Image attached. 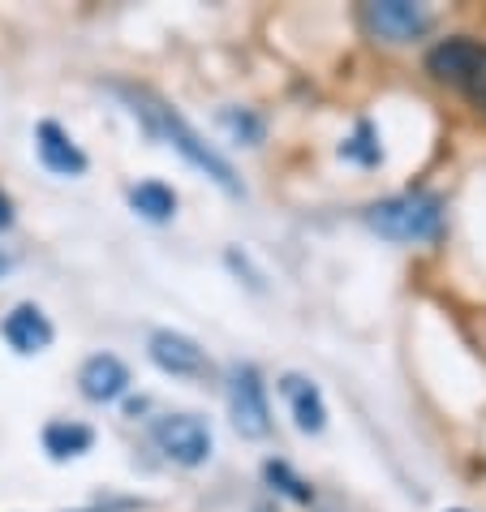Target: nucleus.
<instances>
[{
  "label": "nucleus",
  "instance_id": "1a4fd4ad",
  "mask_svg": "<svg viewBox=\"0 0 486 512\" xmlns=\"http://www.w3.org/2000/svg\"><path fill=\"white\" fill-rule=\"evenodd\" d=\"M280 396H284V409H289V418L293 426L302 435H323L327 431V401H323V392H319V383H314L310 375H280Z\"/></svg>",
  "mask_w": 486,
  "mask_h": 512
},
{
  "label": "nucleus",
  "instance_id": "7ed1b4c3",
  "mask_svg": "<svg viewBox=\"0 0 486 512\" xmlns=\"http://www.w3.org/2000/svg\"><path fill=\"white\" fill-rule=\"evenodd\" d=\"M151 444L164 452V461H173L181 469H198L216 452V435H211L207 418L177 409V414H160L151 422Z\"/></svg>",
  "mask_w": 486,
  "mask_h": 512
},
{
  "label": "nucleus",
  "instance_id": "20e7f679",
  "mask_svg": "<svg viewBox=\"0 0 486 512\" xmlns=\"http://www.w3.org/2000/svg\"><path fill=\"white\" fill-rule=\"evenodd\" d=\"M224 401H228L233 431L241 439H267L271 435V401H267V383L259 375V366L237 362L233 371H228Z\"/></svg>",
  "mask_w": 486,
  "mask_h": 512
},
{
  "label": "nucleus",
  "instance_id": "a211bd4d",
  "mask_svg": "<svg viewBox=\"0 0 486 512\" xmlns=\"http://www.w3.org/2000/svg\"><path fill=\"white\" fill-rule=\"evenodd\" d=\"M13 220H18V207H13V198L0 190V233H9V229H13Z\"/></svg>",
  "mask_w": 486,
  "mask_h": 512
},
{
  "label": "nucleus",
  "instance_id": "f257e3e1",
  "mask_svg": "<svg viewBox=\"0 0 486 512\" xmlns=\"http://www.w3.org/2000/svg\"><path fill=\"white\" fill-rule=\"evenodd\" d=\"M112 95H121V99H125L130 117H134L155 142L173 147L185 164H194L198 173H207L224 194H233V198L246 194V186H241L237 173H233V164H228L224 155L211 147V142H203V134H198L194 125L185 121L173 104H168V99H160V95L147 91V87H130V82H112Z\"/></svg>",
  "mask_w": 486,
  "mask_h": 512
},
{
  "label": "nucleus",
  "instance_id": "aec40b11",
  "mask_svg": "<svg viewBox=\"0 0 486 512\" xmlns=\"http://www.w3.org/2000/svg\"><path fill=\"white\" fill-rule=\"evenodd\" d=\"M254 512H276V508H271L267 500H259V504H254Z\"/></svg>",
  "mask_w": 486,
  "mask_h": 512
},
{
  "label": "nucleus",
  "instance_id": "ddd939ff",
  "mask_svg": "<svg viewBox=\"0 0 486 512\" xmlns=\"http://www.w3.org/2000/svg\"><path fill=\"white\" fill-rule=\"evenodd\" d=\"M125 203L147 224H168L177 216V190L164 186V181H138V186L125 190Z\"/></svg>",
  "mask_w": 486,
  "mask_h": 512
},
{
  "label": "nucleus",
  "instance_id": "f8f14e48",
  "mask_svg": "<svg viewBox=\"0 0 486 512\" xmlns=\"http://www.w3.org/2000/svg\"><path fill=\"white\" fill-rule=\"evenodd\" d=\"M39 439H44V452L52 461H78L95 448V431L87 422H74V418H52Z\"/></svg>",
  "mask_w": 486,
  "mask_h": 512
},
{
  "label": "nucleus",
  "instance_id": "6ab92c4d",
  "mask_svg": "<svg viewBox=\"0 0 486 512\" xmlns=\"http://www.w3.org/2000/svg\"><path fill=\"white\" fill-rule=\"evenodd\" d=\"M13 263H18L13 254H0V276H9V272H13Z\"/></svg>",
  "mask_w": 486,
  "mask_h": 512
},
{
  "label": "nucleus",
  "instance_id": "f03ea898",
  "mask_svg": "<svg viewBox=\"0 0 486 512\" xmlns=\"http://www.w3.org/2000/svg\"><path fill=\"white\" fill-rule=\"evenodd\" d=\"M366 224L383 241H396V246H431L448 229V207H443V198L435 190H405V194L379 198L366 211Z\"/></svg>",
  "mask_w": 486,
  "mask_h": 512
},
{
  "label": "nucleus",
  "instance_id": "39448f33",
  "mask_svg": "<svg viewBox=\"0 0 486 512\" xmlns=\"http://www.w3.org/2000/svg\"><path fill=\"white\" fill-rule=\"evenodd\" d=\"M357 18H362V31L370 39H379V44H418V39L435 26V13L418 5V0H366L362 9H357Z\"/></svg>",
  "mask_w": 486,
  "mask_h": 512
},
{
  "label": "nucleus",
  "instance_id": "412c9836",
  "mask_svg": "<svg viewBox=\"0 0 486 512\" xmlns=\"http://www.w3.org/2000/svg\"><path fill=\"white\" fill-rule=\"evenodd\" d=\"M448 512H465V508H448Z\"/></svg>",
  "mask_w": 486,
  "mask_h": 512
},
{
  "label": "nucleus",
  "instance_id": "0eeeda50",
  "mask_svg": "<svg viewBox=\"0 0 486 512\" xmlns=\"http://www.w3.org/2000/svg\"><path fill=\"white\" fill-rule=\"evenodd\" d=\"M0 340L18 353V358H35V353H48L52 340H56V327L44 315V306L35 302H18L0 319Z\"/></svg>",
  "mask_w": 486,
  "mask_h": 512
},
{
  "label": "nucleus",
  "instance_id": "423d86ee",
  "mask_svg": "<svg viewBox=\"0 0 486 512\" xmlns=\"http://www.w3.org/2000/svg\"><path fill=\"white\" fill-rule=\"evenodd\" d=\"M147 358L173 379H211V371H216L207 349L194 336L173 332V327H155L147 336Z\"/></svg>",
  "mask_w": 486,
  "mask_h": 512
},
{
  "label": "nucleus",
  "instance_id": "f3484780",
  "mask_svg": "<svg viewBox=\"0 0 486 512\" xmlns=\"http://www.w3.org/2000/svg\"><path fill=\"white\" fill-rule=\"evenodd\" d=\"M461 95H469V104H474V108H482V112H486V44H482V52H478L474 69H469V78H465Z\"/></svg>",
  "mask_w": 486,
  "mask_h": 512
},
{
  "label": "nucleus",
  "instance_id": "9b49d317",
  "mask_svg": "<svg viewBox=\"0 0 486 512\" xmlns=\"http://www.w3.org/2000/svg\"><path fill=\"white\" fill-rule=\"evenodd\" d=\"M478 52H482V39H474V35H448V39H439V44L426 52V74H431L435 82H443V87L461 91L465 78H469V69H474V61H478Z\"/></svg>",
  "mask_w": 486,
  "mask_h": 512
},
{
  "label": "nucleus",
  "instance_id": "dca6fc26",
  "mask_svg": "<svg viewBox=\"0 0 486 512\" xmlns=\"http://www.w3.org/2000/svg\"><path fill=\"white\" fill-rule=\"evenodd\" d=\"M263 478H267V487L276 491V495H289L293 504H314V487L310 482L297 474V469L289 465V461H263Z\"/></svg>",
  "mask_w": 486,
  "mask_h": 512
},
{
  "label": "nucleus",
  "instance_id": "2eb2a0df",
  "mask_svg": "<svg viewBox=\"0 0 486 512\" xmlns=\"http://www.w3.org/2000/svg\"><path fill=\"white\" fill-rule=\"evenodd\" d=\"M340 160H349L357 168H379L383 164V147H379V130L370 121H357L353 125V134L340 142Z\"/></svg>",
  "mask_w": 486,
  "mask_h": 512
},
{
  "label": "nucleus",
  "instance_id": "4468645a",
  "mask_svg": "<svg viewBox=\"0 0 486 512\" xmlns=\"http://www.w3.org/2000/svg\"><path fill=\"white\" fill-rule=\"evenodd\" d=\"M216 125L237 142V147H259L263 134H267V121L259 117L254 108H237V104H228L216 112Z\"/></svg>",
  "mask_w": 486,
  "mask_h": 512
},
{
  "label": "nucleus",
  "instance_id": "9d476101",
  "mask_svg": "<svg viewBox=\"0 0 486 512\" xmlns=\"http://www.w3.org/2000/svg\"><path fill=\"white\" fill-rule=\"evenodd\" d=\"M78 392L87 396L91 405H112L130 392V366H125L117 353H91L87 362L78 366Z\"/></svg>",
  "mask_w": 486,
  "mask_h": 512
},
{
  "label": "nucleus",
  "instance_id": "6e6552de",
  "mask_svg": "<svg viewBox=\"0 0 486 512\" xmlns=\"http://www.w3.org/2000/svg\"><path fill=\"white\" fill-rule=\"evenodd\" d=\"M35 155H39V164H44L52 177H65V181H74V177H82L91 168L87 151H82L78 142L69 138V130H61L56 121H39L35 125Z\"/></svg>",
  "mask_w": 486,
  "mask_h": 512
}]
</instances>
